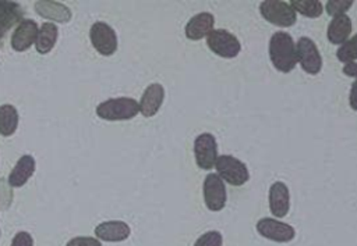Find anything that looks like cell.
Wrapping results in <instances>:
<instances>
[{
	"label": "cell",
	"mask_w": 357,
	"mask_h": 246,
	"mask_svg": "<svg viewBox=\"0 0 357 246\" xmlns=\"http://www.w3.org/2000/svg\"><path fill=\"white\" fill-rule=\"evenodd\" d=\"M353 0H329L325 4V10L331 17H339L343 15L353 6Z\"/></svg>",
	"instance_id": "obj_24"
},
{
	"label": "cell",
	"mask_w": 357,
	"mask_h": 246,
	"mask_svg": "<svg viewBox=\"0 0 357 246\" xmlns=\"http://www.w3.org/2000/svg\"><path fill=\"white\" fill-rule=\"evenodd\" d=\"M208 47L223 58H234L240 50L241 44L238 39L226 29H213L206 35Z\"/></svg>",
	"instance_id": "obj_5"
},
{
	"label": "cell",
	"mask_w": 357,
	"mask_h": 246,
	"mask_svg": "<svg viewBox=\"0 0 357 246\" xmlns=\"http://www.w3.org/2000/svg\"><path fill=\"white\" fill-rule=\"evenodd\" d=\"M35 168H36V161L31 154L21 156L8 175V179H7L8 185L11 188L24 186L28 182V179L33 175Z\"/></svg>",
	"instance_id": "obj_15"
},
{
	"label": "cell",
	"mask_w": 357,
	"mask_h": 246,
	"mask_svg": "<svg viewBox=\"0 0 357 246\" xmlns=\"http://www.w3.org/2000/svg\"><path fill=\"white\" fill-rule=\"evenodd\" d=\"M269 58L280 72H290L297 64L296 44L287 32H275L269 40Z\"/></svg>",
	"instance_id": "obj_1"
},
{
	"label": "cell",
	"mask_w": 357,
	"mask_h": 246,
	"mask_svg": "<svg viewBox=\"0 0 357 246\" xmlns=\"http://www.w3.org/2000/svg\"><path fill=\"white\" fill-rule=\"evenodd\" d=\"M261 15L276 26H291L297 21V14L291 6L282 0H265L259 6Z\"/></svg>",
	"instance_id": "obj_4"
},
{
	"label": "cell",
	"mask_w": 357,
	"mask_h": 246,
	"mask_svg": "<svg viewBox=\"0 0 357 246\" xmlns=\"http://www.w3.org/2000/svg\"><path fill=\"white\" fill-rule=\"evenodd\" d=\"M351 19L349 15L343 14L339 17H333L332 21L328 25V40L332 44H343L346 40H349V36L351 35Z\"/></svg>",
	"instance_id": "obj_19"
},
{
	"label": "cell",
	"mask_w": 357,
	"mask_h": 246,
	"mask_svg": "<svg viewBox=\"0 0 357 246\" xmlns=\"http://www.w3.org/2000/svg\"><path fill=\"white\" fill-rule=\"evenodd\" d=\"M38 29H39L38 24L33 19H22L14 29L10 39L13 50L15 51L28 50L35 43Z\"/></svg>",
	"instance_id": "obj_11"
},
{
	"label": "cell",
	"mask_w": 357,
	"mask_h": 246,
	"mask_svg": "<svg viewBox=\"0 0 357 246\" xmlns=\"http://www.w3.org/2000/svg\"><path fill=\"white\" fill-rule=\"evenodd\" d=\"M297 63L301 64V68L310 74L317 75L322 68V58L317 44L307 36H301L296 44Z\"/></svg>",
	"instance_id": "obj_7"
},
{
	"label": "cell",
	"mask_w": 357,
	"mask_h": 246,
	"mask_svg": "<svg viewBox=\"0 0 357 246\" xmlns=\"http://www.w3.org/2000/svg\"><path fill=\"white\" fill-rule=\"evenodd\" d=\"M194 157L198 168L212 170L218 158V143L212 133H201L194 140Z\"/></svg>",
	"instance_id": "obj_8"
},
{
	"label": "cell",
	"mask_w": 357,
	"mask_h": 246,
	"mask_svg": "<svg viewBox=\"0 0 357 246\" xmlns=\"http://www.w3.org/2000/svg\"><path fill=\"white\" fill-rule=\"evenodd\" d=\"M356 42H357V38L353 36L351 39L346 40L342 47L337 49L336 51V57L339 61L344 63V64H349V63H356V57H357V53H356Z\"/></svg>",
	"instance_id": "obj_23"
},
{
	"label": "cell",
	"mask_w": 357,
	"mask_h": 246,
	"mask_svg": "<svg viewBox=\"0 0 357 246\" xmlns=\"http://www.w3.org/2000/svg\"><path fill=\"white\" fill-rule=\"evenodd\" d=\"M139 111L138 101L132 97H114L98 104L96 115L106 121H126Z\"/></svg>",
	"instance_id": "obj_2"
},
{
	"label": "cell",
	"mask_w": 357,
	"mask_h": 246,
	"mask_svg": "<svg viewBox=\"0 0 357 246\" xmlns=\"http://www.w3.org/2000/svg\"><path fill=\"white\" fill-rule=\"evenodd\" d=\"M223 238L219 231H208L202 233L194 243V246H222Z\"/></svg>",
	"instance_id": "obj_25"
},
{
	"label": "cell",
	"mask_w": 357,
	"mask_h": 246,
	"mask_svg": "<svg viewBox=\"0 0 357 246\" xmlns=\"http://www.w3.org/2000/svg\"><path fill=\"white\" fill-rule=\"evenodd\" d=\"M10 246H33V238L29 232L20 231L14 235Z\"/></svg>",
	"instance_id": "obj_27"
},
{
	"label": "cell",
	"mask_w": 357,
	"mask_h": 246,
	"mask_svg": "<svg viewBox=\"0 0 357 246\" xmlns=\"http://www.w3.org/2000/svg\"><path fill=\"white\" fill-rule=\"evenodd\" d=\"M226 186L218 174H208L204 181V200L211 211H220L226 204Z\"/></svg>",
	"instance_id": "obj_10"
},
{
	"label": "cell",
	"mask_w": 357,
	"mask_h": 246,
	"mask_svg": "<svg viewBox=\"0 0 357 246\" xmlns=\"http://www.w3.org/2000/svg\"><path fill=\"white\" fill-rule=\"evenodd\" d=\"M131 233V228L127 222L113 220L100 222L95 228V236L105 242H121L126 240Z\"/></svg>",
	"instance_id": "obj_13"
},
{
	"label": "cell",
	"mask_w": 357,
	"mask_h": 246,
	"mask_svg": "<svg viewBox=\"0 0 357 246\" xmlns=\"http://www.w3.org/2000/svg\"><path fill=\"white\" fill-rule=\"evenodd\" d=\"M57 36H59L57 25H54L53 22L42 24V26L38 29V35H36V39H35L36 51L39 54L49 53L56 44Z\"/></svg>",
	"instance_id": "obj_20"
},
{
	"label": "cell",
	"mask_w": 357,
	"mask_h": 246,
	"mask_svg": "<svg viewBox=\"0 0 357 246\" xmlns=\"http://www.w3.org/2000/svg\"><path fill=\"white\" fill-rule=\"evenodd\" d=\"M163 100H165V88L160 83H151L142 93L141 100L138 101L141 114L146 118L153 117L162 107Z\"/></svg>",
	"instance_id": "obj_12"
},
{
	"label": "cell",
	"mask_w": 357,
	"mask_h": 246,
	"mask_svg": "<svg viewBox=\"0 0 357 246\" xmlns=\"http://www.w3.org/2000/svg\"><path fill=\"white\" fill-rule=\"evenodd\" d=\"M215 167L218 171V177L223 182H227L233 186H241L250 179V172L247 165L241 160L230 154L218 156L215 161Z\"/></svg>",
	"instance_id": "obj_3"
},
{
	"label": "cell",
	"mask_w": 357,
	"mask_h": 246,
	"mask_svg": "<svg viewBox=\"0 0 357 246\" xmlns=\"http://www.w3.org/2000/svg\"><path fill=\"white\" fill-rule=\"evenodd\" d=\"M290 6L296 13L308 18H318L324 11V6L319 0H291Z\"/></svg>",
	"instance_id": "obj_22"
},
{
	"label": "cell",
	"mask_w": 357,
	"mask_h": 246,
	"mask_svg": "<svg viewBox=\"0 0 357 246\" xmlns=\"http://www.w3.org/2000/svg\"><path fill=\"white\" fill-rule=\"evenodd\" d=\"M22 8L15 1H0V43L6 33L22 21Z\"/></svg>",
	"instance_id": "obj_18"
},
{
	"label": "cell",
	"mask_w": 357,
	"mask_h": 246,
	"mask_svg": "<svg viewBox=\"0 0 357 246\" xmlns=\"http://www.w3.org/2000/svg\"><path fill=\"white\" fill-rule=\"evenodd\" d=\"M35 11L50 21L56 22H68L71 19V10L59 1H47V0H39L35 3Z\"/></svg>",
	"instance_id": "obj_17"
},
{
	"label": "cell",
	"mask_w": 357,
	"mask_h": 246,
	"mask_svg": "<svg viewBox=\"0 0 357 246\" xmlns=\"http://www.w3.org/2000/svg\"><path fill=\"white\" fill-rule=\"evenodd\" d=\"M89 39L95 50L102 56H112L117 50V35L106 22H95L89 29Z\"/></svg>",
	"instance_id": "obj_6"
},
{
	"label": "cell",
	"mask_w": 357,
	"mask_h": 246,
	"mask_svg": "<svg viewBox=\"0 0 357 246\" xmlns=\"http://www.w3.org/2000/svg\"><path fill=\"white\" fill-rule=\"evenodd\" d=\"M18 111L13 104L0 106V135L11 136L18 128Z\"/></svg>",
	"instance_id": "obj_21"
},
{
	"label": "cell",
	"mask_w": 357,
	"mask_h": 246,
	"mask_svg": "<svg viewBox=\"0 0 357 246\" xmlns=\"http://www.w3.org/2000/svg\"><path fill=\"white\" fill-rule=\"evenodd\" d=\"M343 72H344L346 75H349V76H356V75H357V65H356V63H349V64H346L344 68H343Z\"/></svg>",
	"instance_id": "obj_28"
},
{
	"label": "cell",
	"mask_w": 357,
	"mask_h": 246,
	"mask_svg": "<svg viewBox=\"0 0 357 246\" xmlns=\"http://www.w3.org/2000/svg\"><path fill=\"white\" fill-rule=\"evenodd\" d=\"M215 18L211 13H199L190 18L185 25V36L190 40H199L205 38L211 31H213Z\"/></svg>",
	"instance_id": "obj_16"
},
{
	"label": "cell",
	"mask_w": 357,
	"mask_h": 246,
	"mask_svg": "<svg viewBox=\"0 0 357 246\" xmlns=\"http://www.w3.org/2000/svg\"><path fill=\"white\" fill-rule=\"evenodd\" d=\"M257 231L259 232L261 236L279 243L290 242L296 236V231L291 225L268 217L261 218L257 222Z\"/></svg>",
	"instance_id": "obj_9"
},
{
	"label": "cell",
	"mask_w": 357,
	"mask_h": 246,
	"mask_svg": "<svg viewBox=\"0 0 357 246\" xmlns=\"http://www.w3.org/2000/svg\"><path fill=\"white\" fill-rule=\"evenodd\" d=\"M66 246H102L96 238L91 236H75L67 242Z\"/></svg>",
	"instance_id": "obj_26"
},
{
	"label": "cell",
	"mask_w": 357,
	"mask_h": 246,
	"mask_svg": "<svg viewBox=\"0 0 357 246\" xmlns=\"http://www.w3.org/2000/svg\"><path fill=\"white\" fill-rule=\"evenodd\" d=\"M290 208V193L286 183L278 181L269 188V210L271 213L282 218L289 213Z\"/></svg>",
	"instance_id": "obj_14"
}]
</instances>
